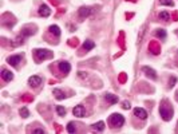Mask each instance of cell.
I'll use <instances>...</instances> for the list:
<instances>
[{"label":"cell","instance_id":"obj_1","mask_svg":"<svg viewBox=\"0 0 178 134\" xmlns=\"http://www.w3.org/2000/svg\"><path fill=\"white\" fill-rule=\"evenodd\" d=\"M159 114L163 121H170L173 118V107L167 103V101H163L159 107Z\"/></svg>","mask_w":178,"mask_h":134},{"label":"cell","instance_id":"obj_2","mask_svg":"<svg viewBox=\"0 0 178 134\" xmlns=\"http://www.w3.org/2000/svg\"><path fill=\"white\" fill-rule=\"evenodd\" d=\"M108 122H110L111 128H121V126H123V123H125V118H123V115H121V114H118V113H115V114H112V115L110 117Z\"/></svg>","mask_w":178,"mask_h":134},{"label":"cell","instance_id":"obj_3","mask_svg":"<svg viewBox=\"0 0 178 134\" xmlns=\"http://www.w3.org/2000/svg\"><path fill=\"white\" fill-rule=\"evenodd\" d=\"M35 58L38 62H42L44 59H50L52 58V52L50 50H42V48H38V50H35Z\"/></svg>","mask_w":178,"mask_h":134},{"label":"cell","instance_id":"obj_4","mask_svg":"<svg viewBox=\"0 0 178 134\" xmlns=\"http://www.w3.org/2000/svg\"><path fill=\"white\" fill-rule=\"evenodd\" d=\"M75 117H78V118H82V117L86 115V109H84L83 105H78V106L74 107V110H72Z\"/></svg>","mask_w":178,"mask_h":134},{"label":"cell","instance_id":"obj_5","mask_svg":"<svg viewBox=\"0 0 178 134\" xmlns=\"http://www.w3.org/2000/svg\"><path fill=\"white\" fill-rule=\"evenodd\" d=\"M91 14H92V10L88 7H82V8H79V11H78V15H79L80 19H86Z\"/></svg>","mask_w":178,"mask_h":134},{"label":"cell","instance_id":"obj_6","mask_svg":"<svg viewBox=\"0 0 178 134\" xmlns=\"http://www.w3.org/2000/svg\"><path fill=\"white\" fill-rule=\"evenodd\" d=\"M149 50H150L151 54L158 55L159 52H161V46L158 44V42H155V40H153V42H150V44H149Z\"/></svg>","mask_w":178,"mask_h":134},{"label":"cell","instance_id":"obj_7","mask_svg":"<svg viewBox=\"0 0 178 134\" xmlns=\"http://www.w3.org/2000/svg\"><path fill=\"white\" fill-rule=\"evenodd\" d=\"M39 15L43 16V18H48V16L51 15V10L48 8V6H46V4H42V6L39 7Z\"/></svg>","mask_w":178,"mask_h":134},{"label":"cell","instance_id":"obj_8","mask_svg":"<svg viewBox=\"0 0 178 134\" xmlns=\"http://www.w3.org/2000/svg\"><path fill=\"white\" fill-rule=\"evenodd\" d=\"M134 115H137L141 119H146L147 118V111L142 107H135L134 109Z\"/></svg>","mask_w":178,"mask_h":134},{"label":"cell","instance_id":"obj_9","mask_svg":"<svg viewBox=\"0 0 178 134\" xmlns=\"http://www.w3.org/2000/svg\"><path fill=\"white\" fill-rule=\"evenodd\" d=\"M23 59V55H12L8 58V63L11 64V66H18V64L22 62Z\"/></svg>","mask_w":178,"mask_h":134},{"label":"cell","instance_id":"obj_10","mask_svg":"<svg viewBox=\"0 0 178 134\" xmlns=\"http://www.w3.org/2000/svg\"><path fill=\"white\" fill-rule=\"evenodd\" d=\"M28 83H30V86L32 87H38L40 86V83H42V78L38 75H32L30 79H28Z\"/></svg>","mask_w":178,"mask_h":134},{"label":"cell","instance_id":"obj_11","mask_svg":"<svg viewBox=\"0 0 178 134\" xmlns=\"http://www.w3.org/2000/svg\"><path fill=\"white\" fill-rule=\"evenodd\" d=\"M58 67H59V70L62 71L64 75H67L68 72H70V70H71V66H70V63H68V62H60Z\"/></svg>","mask_w":178,"mask_h":134},{"label":"cell","instance_id":"obj_12","mask_svg":"<svg viewBox=\"0 0 178 134\" xmlns=\"http://www.w3.org/2000/svg\"><path fill=\"white\" fill-rule=\"evenodd\" d=\"M2 78L6 80V82H10V80L14 79V74L11 71H8L7 68H2Z\"/></svg>","mask_w":178,"mask_h":134},{"label":"cell","instance_id":"obj_13","mask_svg":"<svg viewBox=\"0 0 178 134\" xmlns=\"http://www.w3.org/2000/svg\"><path fill=\"white\" fill-rule=\"evenodd\" d=\"M142 71L146 74V76H149V78H151V79H157V74H155V71L153 70V68L150 67H142Z\"/></svg>","mask_w":178,"mask_h":134},{"label":"cell","instance_id":"obj_14","mask_svg":"<svg viewBox=\"0 0 178 134\" xmlns=\"http://www.w3.org/2000/svg\"><path fill=\"white\" fill-rule=\"evenodd\" d=\"M104 99L107 101L110 105H115L117 102H118V97H115V95H112L110 94V93H107V94H104Z\"/></svg>","mask_w":178,"mask_h":134},{"label":"cell","instance_id":"obj_15","mask_svg":"<svg viewBox=\"0 0 178 134\" xmlns=\"http://www.w3.org/2000/svg\"><path fill=\"white\" fill-rule=\"evenodd\" d=\"M52 94H54V95H55V98H56V99H59V101H62V99L66 98V94H64V93H63L62 90H59V89H55Z\"/></svg>","mask_w":178,"mask_h":134},{"label":"cell","instance_id":"obj_16","mask_svg":"<svg viewBox=\"0 0 178 134\" xmlns=\"http://www.w3.org/2000/svg\"><path fill=\"white\" fill-rule=\"evenodd\" d=\"M94 47H95V43L91 42V40H86V42H84V44H83V50H84V51H90V50H92Z\"/></svg>","mask_w":178,"mask_h":134},{"label":"cell","instance_id":"obj_17","mask_svg":"<svg viewBox=\"0 0 178 134\" xmlns=\"http://www.w3.org/2000/svg\"><path fill=\"white\" fill-rule=\"evenodd\" d=\"M92 129H94V130H98V132H103L104 130V122L99 121L98 123H94L92 125Z\"/></svg>","mask_w":178,"mask_h":134},{"label":"cell","instance_id":"obj_18","mask_svg":"<svg viewBox=\"0 0 178 134\" xmlns=\"http://www.w3.org/2000/svg\"><path fill=\"white\" fill-rule=\"evenodd\" d=\"M155 36L157 38H161V39H165L166 38V31H165L163 28H158V30L155 31Z\"/></svg>","mask_w":178,"mask_h":134},{"label":"cell","instance_id":"obj_19","mask_svg":"<svg viewBox=\"0 0 178 134\" xmlns=\"http://www.w3.org/2000/svg\"><path fill=\"white\" fill-rule=\"evenodd\" d=\"M48 30H50V32L52 35H55V36H60V30H59V27L58 26H51L50 28H48Z\"/></svg>","mask_w":178,"mask_h":134},{"label":"cell","instance_id":"obj_20","mask_svg":"<svg viewBox=\"0 0 178 134\" xmlns=\"http://www.w3.org/2000/svg\"><path fill=\"white\" fill-rule=\"evenodd\" d=\"M67 132H68V133H75V132H76V126H75L74 122H68V125H67Z\"/></svg>","mask_w":178,"mask_h":134},{"label":"cell","instance_id":"obj_21","mask_svg":"<svg viewBox=\"0 0 178 134\" xmlns=\"http://www.w3.org/2000/svg\"><path fill=\"white\" fill-rule=\"evenodd\" d=\"M158 16H159V19H162V20H163V22H167V20L170 19V15H169V12H165V11H163V12H161V14H159Z\"/></svg>","mask_w":178,"mask_h":134},{"label":"cell","instance_id":"obj_22","mask_svg":"<svg viewBox=\"0 0 178 134\" xmlns=\"http://www.w3.org/2000/svg\"><path fill=\"white\" fill-rule=\"evenodd\" d=\"M56 113H58V115L64 117L66 115V109H64L63 106H56Z\"/></svg>","mask_w":178,"mask_h":134},{"label":"cell","instance_id":"obj_23","mask_svg":"<svg viewBox=\"0 0 178 134\" xmlns=\"http://www.w3.org/2000/svg\"><path fill=\"white\" fill-rule=\"evenodd\" d=\"M161 6H169V7H173L174 6V2L173 0H159Z\"/></svg>","mask_w":178,"mask_h":134},{"label":"cell","instance_id":"obj_24","mask_svg":"<svg viewBox=\"0 0 178 134\" xmlns=\"http://www.w3.org/2000/svg\"><path fill=\"white\" fill-rule=\"evenodd\" d=\"M20 115H22L23 118H27V117L30 115V111H28V109H27V107H22V109H20Z\"/></svg>","mask_w":178,"mask_h":134},{"label":"cell","instance_id":"obj_25","mask_svg":"<svg viewBox=\"0 0 178 134\" xmlns=\"http://www.w3.org/2000/svg\"><path fill=\"white\" fill-rule=\"evenodd\" d=\"M22 34L24 35V36H28V35H32V34H35V30H30V28H26Z\"/></svg>","mask_w":178,"mask_h":134},{"label":"cell","instance_id":"obj_26","mask_svg":"<svg viewBox=\"0 0 178 134\" xmlns=\"http://www.w3.org/2000/svg\"><path fill=\"white\" fill-rule=\"evenodd\" d=\"M15 40H16V42H14V43H12V46H14V47L19 46V44H23V42H24V40H23V38H20V36H19V38H16Z\"/></svg>","mask_w":178,"mask_h":134},{"label":"cell","instance_id":"obj_27","mask_svg":"<svg viewBox=\"0 0 178 134\" xmlns=\"http://www.w3.org/2000/svg\"><path fill=\"white\" fill-rule=\"evenodd\" d=\"M68 44H70L71 47H76L79 44V42H78V39H70L68 40Z\"/></svg>","mask_w":178,"mask_h":134},{"label":"cell","instance_id":"obj_28","mask_svg":"<svg viewBox=\"0 0 178 134\" xmlns=\"http://www.w3.org/2000/svg\"><path fill=\"white\" fill-rule=\"evenodd\" d=\"M32 99H34L32 95H23L22 97V101H24V102H32Z\"/></svg>","mask_w":178,"mask_h":134},{"label":"cell","instance_id":"obj_29","mask_svg":"<svg viewBox=\"0 0 178 134\" xmlns=\"http://www.w3.org/2000/svg\"><path fill=\"white\" fill-rule=\"evenodd\" d=\"M176 82H177V79H176V76H172L170 79H169V87H173L176 84Z\"/></svg>","mask_w":178,"mask_h":134},{"label":"cell","instance_id":"obj_30","mask_svg":"<svg viewBox=\"0 0 178 134\" xmlns=\"http://www.w3.org/2000/svg\"><path fill=\"white\" fill-rule=\"evenodd\" d=\"M119 82H121V83H125V82H126V74H125V72H122V74L119 75Z\"/></svg>","mask_w":178,"mask_h":134},{"label":"cell","instance_id":"obj_31","mask_svg":"<svg viewBox=\"0 0 178 134\" xmlns=\"http://www.w3.org/2000/svg\"><path fill=\"white\" fill-rule=\"evenodd\" d=\"M122 107L125 109V110H129V109L131 107V105H130V102H127V101H125L123 105H122Z\"/></svg>","mask_w":178,"mask_h":134},{"label":"cell","instance_id":"obj_32","mask_svg":"<svg viewBox=\"0 0 178 134\" xmlns=\"http://www.w3.org/2000/svg\"><path fill=\"white\" fill-rule=\"evenodd\" d=\"M123 32H121V35H119V44H121V47L125 48V44H123Z\"/></svg>","mask_w":178,"mask_h":134},{"label":"cell","instance_id":"obj_33","mask_svg":"<svg viewBox=\"0 0 178 134\" xmlns=\"http://www.w3.org/2000/svg\"><path fill=\"white\" fill-rule=\"evenodd\" d=\"M34 133H35V134H43V133H44V130H43V129H35Z\"/></svg>","mask_w":178,"mask_h":134},{"label":"cell","instance_id":"obj_34","mask_svg":"<svg viewBox=\"0 0 178 134\" xmlns=\"http://www.w3.org/2000/svg\"><path fill=\"white\" fill-rule=\"evenodd\" d=\"M79 76L80 78H87V74H84L83 71H79Z\"/></svg>","mask_w":178,"mask_h":134},{"label":"cell","instance_id":"obj_35","mask_svg":"<svg viewBox=\"0 0 178 134\" xmlns=\"http://www.w3.org/2000/svg\"><path fill=\"white\" fill-rule=\"evenodd\" d=\"M55 126H56V130H58V132H60V130H62V129H60V125H58V123H56Z\"/></svg>","mask_w":178,"mask_h":134},{"label":"cell","instance_id":"obj_36","mask_svg":"<svg viewBox=\"0 0 178 134\" xmlns=\"http://www.w3.org/2000/svg\"><path fill=\"white\" fill-rule=\"evenodd\" d=\"M173 18H174L173 20H178V19H177V12H174V14H173Z\"/></svg>","mask_w":178,"mask_h":134}]
</instances>
